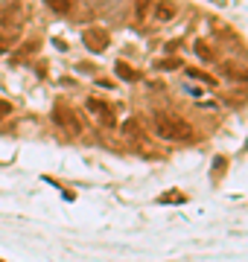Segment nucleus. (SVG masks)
<instances>
[{
  "mask_svg": "<svg viewBox=\"0 0 248 262\" xmlns=\"http://www.w3.org/2000/svg\"><path fill=\"white\" fill-rule=\"evenodd\" d=\"M155 128H158V137H163V140H190L193 137L190 122L175 114H155Z\"/></svg>",
  "mask_w": 248,
  "mask_h": 262,
  "instance_id": "1",
  "label": "nucleus"
},
{
  "mask_svg": "<svg viewBox=\"0 0 248 262\" xmlns=\"http://www.w3.org/2000/svg\"><path fill=\"white\" fill-rule=\"evenodd\" d=\"M53 120H56V125H61V128L70 131V134H82V122H79L76 111H73L70 105L58 102L56 108H53Z\"/></svg>",
  "mask_w": 248,
  "mask_h": 262,
  "instance_id": "2",
  "label": "nucleus"
},
{
  "mask_svg": "<svg viewBox=\"0 0 248 262\" xmlns=\"http://www.w3.org/2000/svg\"><path fill=\"white\" fill-rule=\"evenodd\" d=\"M85 108H88V114H94L96 120L102 122V125H108V128H114V125H117L114 108H111L108 102H102V99H94V96H88Z\"/></svg>",
  "mask_w": 248,
  "mask_h": 262,
  "instance_id": "3",
  "label": "nucleus"
},
{
  "mask_svg": "<svg viewBox=\"0 0 248 262\" xmlns=\"http://www.w3.org/2000/svg\"><path fill=\"white\" fill-rule=\"evenodd\" d=\"M85 44H88V50H91V53H102V50L108 47V32H105V29H99V27L85 29Z\"/></svg>",
  "mask_w": 248,
  "mask_h": 262,
  "instance_id": "4",
  "label": "nucleus"
},
{
  "mask_svg": "<svg viewBox=\"0 0 248 262\" xmlns=\"http://www.w3.org/2000/svg\"><path fill=\"white\" fill-rule=\"evenodd\" d=\"M152 15H155V18H158V20H170L172 15H175V6H172L170 0H163V3H155Z\"/></svg>",
  "mask_w": 248,
  "mask_h": 262,
  "instance_id": "5",
  "label": "nucleus"
},
{
  "mask_svg": "<svg viewBox=\"0 0 248 262\" xmlns=\"http://www.w3.org/2000/svg\"><path fill=\"white\" fill-rule=\"evenodd\" d=\"M114 73L120 76V79H126V82H137V70H132L126 61H117V64H114Z\"/></svg>",
  "mask_w": 248,
  "mask_h": 262,
  "instance_id": "6",
  "label": "nucleus"
},
{
  "mask_svg": "<svg viewBox=\"0 0 248 262\" xmlns=\"http://www.w3.org/2000/svg\"><path fill=\"white\" fill-rule=\"evenodd\" d=\"M187 76H190V79L204 82L208 88H216V79H213V76H208V73H201V70H196V67H187Z\"/></svg>",
  "mask_w": 248,
  "mask_h": 262,
  "instance_id": "7",
  "label": "nucleus"
},
{
  "mask_svg": "<svg viewBox=\"0 0 248 262\" xmlns=\"http://www.w3.org/2000/svg\"><path fill=\"white\" fill-rule=\"evenodd\" d=\"M161 204H178V201H187V195H181V192H167V195L158 198Z\"/></svg>",
  "mask_w": 248,
  "mask_h": 262,
  "instance_id": "8",
  "label": "nucleus"
},
{
  "mask_svg": "<svg viewBox=\"0 0 248 262\" xmlns=\"http://www.w3.org/2000/svg\"><path fill=\"white\" fill-rule=\"evenodd\" d=\"M53 12H67L70 9V0H44Z\"/></svg>",
  "mask_w": 248,
  "mask_h": 262,
  "instance_id": "9",
  "label": "nucleus"
},
{
  "mask_svg": "<svg viewBox=\"0 0 248 262\" xmlns=\"http://www.w3.org/2000/svg\"><path fill=\"white\" fill-rule=\"evenodd\" d=\"M196 56L204 58V61H210V47L204 44V41H196Z\"/></svg>",
  "mask_w": 248,
  "mask_h": 262,
  "instance_id": "10",
  "label": "nucleus"
},
{
  "mask_svg": "<svg viewBox=\"0 0 248 262\" xmlns=\"http://www.w3.org/2000/svg\"><path fill=\"white\" fill-rule=\"evenodd\" d=\"M15 12H18V9H15V6H0V24H9V20H12V15H15Z\"/></svg>",
  "mask_w": 248,
  "mask_h": 262,
  "instance_id": "11",
  "label": "nucleus"
},
{
  "mask_svg": "<svg viewBox=\"0 0 248 262\" xmlns=\"http://www.w3.org/2000/svg\"><path fill=\"white\" fill-rule=\"evenodd\" d=\"M146 9H149V0H137V6H134V12H137V15H134V18L143 20L146 18Z\"/></svg>",
  "mask_w": 248,
  "mask_h": 262,
  "instance_id": "12",
  "label": "nucleus"
},
{
  "mask_svg": "<svg viewBox=\"0 0 248 262\" xmlns=\"http://www.w3.org/2000/svg\"><path fill=\"white\" fill-rule=\"evenodd\" d=\"M9 114H12V105L6 102V99H0V120H6Z\"/></svg>",
  "mask_w": 248,
  "mask_h": 262,
  "instance_id": "13",
  "label": "nucleus"
},
{
  "mask_svg": "<svg viewBox=\"0 0 248 262\" xmlns=\"http://www.w3.org/2000/svg\"><path fill=\"white\" fill-rule=\"evenodd\" d=\"M172 70V67H178V58H167V61H158V70Z\"/></svg>",
  "mask_w": 248,
  "mask_h": 262,
  "instance_id": "14",
  "label": "nucleus"
}]
</instances>
